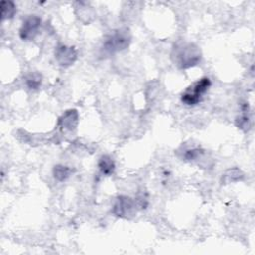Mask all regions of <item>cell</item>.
Here are the masks:
<instances>
[{
    "label": "cell",
    "mask_w": 255,
    "mask_h": 255,
    "mask_svg": "<svg viewBox=\"0 0 255 255\" xmlns=\"http://www.w3.org/2000/svg\"><path fill=\"white\" fill-rule=\"evenodd\" d=\"M171 57L176 66L180 69H188L197 66L202 60V52L194 43H177L171 53Z\"/></svg>",
    "instance_id": "obj_1"
},
{
    "label": "cell",
    "mask_w": 255,
    "mask_h": 255,
    "mask_svg": "<svg viewBox=\"0 0 255 255\" xmlns=\"http://www.w3.org/2000/svg\"><path fill=\"white\" fill-rule=\"evenodd\" d=\"M212 87V81L209 77H203L194 84L185 89L181 94V103L185 106H196L200 104L203 100L204 95Z\"/></svg>",
    "instance_id": "obj_2"
},
{
    "label": "cell",
    "mask_w": 255,
    "mask_h": 255,
    "mask_svg": "<svg viewBox=\"0 0 255 255\" xmlns=\"http://www.w3.org/2000/svg\"><path fill=\"white\" fill-rule=\"evenodd\" d=\"M131 40L130 30L128 28H120L106 37L103 47L107 53L114 54L126 50L130 46Z\"/></svg>",
    "instance_id": "obj_3"
},
{
    "label": "cell",
    "mask_w": 255,
    "mask_h": 255,
    "mask_svg": "<svg viewBox=\"0 0 255 255\" xmlns=\"http://www.w3.org/2000/svg\"><path fill=\"white\" fill-rule=\"evenodd\" d=\"M139 208L135 199L128 196H119L113 206V213L117 217L124 219H132L138 212Z\"/></svg>",
    "instance_id": "obj_4"
},
{
    "label": "cell",
    "mask_w": 255,
    "mask_h": 255,
    "mask_svg": "<svg viewBox=\"0 0 255 255\" xmlns=\"http://www.w3.org/2000/svg\"><path fill=\"white\" fill-rule=\"evenodd\" d=\"M42 20L37 15H29L26 17L19 29V37L23 41L33 40L39 33Z\"/></svg>",
    "instance_id": "obj_5"
},
{
    "label": "cell",
    "mask_w": 255,
    "mask_h": 255,
    "mask_svg": "<svg viewBox=\"0 0 255 255\" xmlns=\"http://www.w3.org/2000/svg\"><path fill=\"white\" fill-rule=\"evenodd\" d=\"M55 58L61 67L67 68L75 63L78 58V52L75 47L59 44L55 50Z\"/></svg>",
    "instance_id": "obj_6"
},
{
    "label": "cell",
    "mask_w": 255,
    "mask_h": 255,
    "mask_svg": "<svg viewBox=\"0 0 255 255\" xmlns=\"http://www.w3.org/2000/svg\"><path fill=\"white\" fill-rule=\"evenodd\" d=\"M79 115L77 110H68L59 119V126L63 131H72L77 127Z\"/></svg>",
    "instance_id": "obj_7"
},
{
    "label": "cell",
    "mask_w": 255,
    "mask_h": 255,
    "mask_svg": "<svg viewBox=\"0 0 255 255\" xmlns=\"http://www.w3.org/2000/svg\"><path fill=\"white\" fill-rule=\"evenodd\" d=\"M100 172L105 176H111L116 170V164L113 158L109 155H103L98 162Z\"/></svg>",
    "instance_id": "obj_8"
},
{
    "label": "cell",
    "mask_w": 255,
    "mask_h": 255,
    "mask_svg": "<svg viewBox=\"0 0 255 255\" xmlns=\"http://www.w3.org/2000/svg\"><path fill=\"white\" fill-rule=\"evenodd\" d=\"M240 111H241V114L236 118L235 124L239 129L243 131H247L250 127V118L248 115L249 105L247 102H243L240 104Z\"/></svg>",
    "instance_id": "obj_9"
},
{
    "label": "cell",
    "mask_w": 255,
    "mask_h": 255,
    "mask_svg": "<svg viewBox=\"0 0 255 255\" xmlns=\"http://www.w3.org/2000/svg\"><path fill=\"white\" fill-rule=\"evenodd\" d=\"M72 174L71 168L64 165H56L53 168V176L56 180L63 182L70 177Z\"/></svg>",
    "instance_id": "obj_10"
},
{
    "label": "cell",
    "mask_w": 255,
    "mask_h": 255,
    "mask_svg": "<svg viewBox=\"0 0 255 255\" xmlns=\"http://www.w3.org/2000/svg\"><path fill=\"white\" fill-rule=\"evenodd\" d=\"M1 20H9L14 17L16 14V6L12 1H3L1 2Z\"/></svg>",
    "instance_id": "obj_11"
},
{
    "label": "cell",
    "mask_w": 255,
    "mask_h": 255,
    "mask_svg": "<svg viewBox=\"0 0 255 255\" xmlns=\"http://www.w3.org/2000/svg\"><path fill=\"white\" fill-rule=\"evenodd\" d=\"M25 82L30 90H38L42 84V76L37 72H32L26 76Z\"/></svg>",
    "instance_id": "obj_12"
},
{
    "label": "cell",
    "mask_w": 255,
    "mask_h": 255,
    "mask_svg": "<svg viewBox=\"0 0 255 255\" xmlns=\"http://www.w3.org/2000/svg\"><path fill=\"white\" fill-rule=\"evenodd\" d=\"M241 177H243L242 172L237 169H232V170H228L226 173L222 176V181L229 183V182L240 180Z\"/></svg>",
    "instance_id": "obj_13"
},
{
    "label": "cell",
    "mask_w": 255,
    "mask_h": 255,
    "mask_svg": "<svg viewBox=\"0 0 255 255\" xmlns=\"http://www.w3.org/2000/svg\"><path fill=\"white\" fill-rule=\"evenodd\" d=\"M139 210H146L149 207V194L146 190L140 191L135 199Z\"/></svg>",
    "instance_id": "obj_14"
},
{
    "label": "cell",
    "mask_w": 255,
    "mask_h": 255,
    "mask_svg": "<svg viewBox=\"0 0 255 255\" xmlns=\"http://www.w3.org/2000/svg\"><path fill=\"white\" fill-rule=\"evenodd\" d=\"M203 154H204V150H202L200 148H194V149L186 150L184 152L183 158L185 161L191 162V161H195V160L199 159Z\"/></svg>",
    "instance_id": "obj_15"
}]
</instances>
